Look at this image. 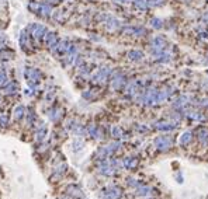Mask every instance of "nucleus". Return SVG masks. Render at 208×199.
I'll use <instances>...</instances> for the list:
<instances>
[]
</instances>
